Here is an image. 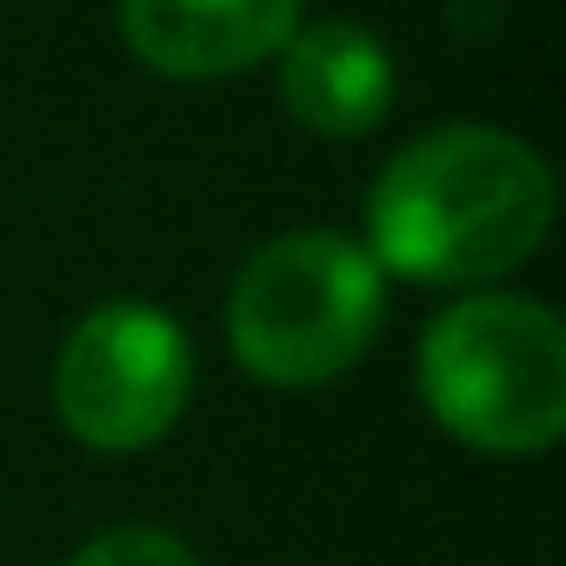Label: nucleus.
<instances>
[{
    "label": "nucleus",
    "instance_id": "1",
    "mask_svg": "<svg viewBox=\"0 0 566 566\" xmlns=\"http://www.w3.org/2000/svg\"><path fill=\"white\" fill-rule=\"evenodd\" d=\"M553 233V174L506 127L453 120L407 140L367 193V253L420 287H486Z\"/></svg>",
    "mask_w": 566,
    "mask_h": 566
},
{
    "label": "nucleus",
    "instance_id": "2",
    "mask_svg": "<svg viewBox=\"0 0 566 566\" xmlns=\"http://www.w3.org/2000/svg\"><path fill=\"white\" fill-rule=\"evenodd\" d=\"M420 400L473 453L533 460L566 433V327L533 294H467L420 334Z\"/></svg>",
    "mask_w": 566,
    "mask_h": 566
},
{
    "label": "nucleus",
    "instance_id": "3",
    "mask_svg": "<svg viewBox=\"0 0 566 566\" xmlns=\"http://www.w3.org/2000/svg\"><path fill=\"white\" fill-rule=\"evenodd\" d=\"M387 321V273L354 233L294 227L266 240L227 294V347L266 387H327L367 360Z\"/></svg>",
    "mask_w": 566,
    "mask_h": 566
},
{
    "label": "nucleus",
    "instance_id": "4",
    "mask_svg": "<svg viewBox=\"0 0 566 566\" xmlns=\"http://www.w3.org/2000/svg\"><path fill=\"white\" fill-rule=\"evenodd\" d=\"M193 400V340L154 301H107L61 340L54 407L94 453H140L180 427Z\"/></svg>",
    "mask_w": 566,
    "mask_h": 566
},
{
    "label": "nucleus",
    "instance_id": "5",
    "mask_svg": "<svg viewBox=\"0 0 566 566\" xmlns=\"http://www.w3.org/2000/svg\"><path fill=\"white\" fill-rule=\"evenodd\" d=\"M307 0H120V41L160 81H233L287 48Z\"/></svg>",
    "mask_w": 566,
    "mask_h": 566
},
{
    "label": "nucleus",
    "instance_id": "6",
    "mask_svg": "<svg viewBox=\"0 0 566 566\" xmlns=\"http://www.w3.org/2000/svg\"><path fill=\"white\" fill-rule=\"evenodd\" d=\"M280 61V107L321 140H360L394 114V54L360 21H301Z\"/></svg>",
    "mask_w": 566,
    "mask_h": 566
},
{
    "label": "nucleus",
    "instance_id": "7",
    "mask_svg": "<svg viewBox=\"0 0 566 566\" xmlns=\"http://www.w3.org/2000/svg\"><path fill=\"white\" fill-rule=\"evenodd\" d=\"M67 566H200V559L187 539H174L160 526H107L81 553H67Z\"/></svg>",
    "mask_w": 566,
    "mask_h": 566
}]
</instances>
